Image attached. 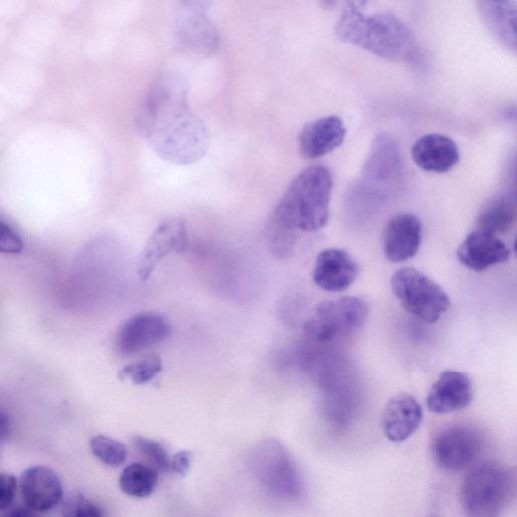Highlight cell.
Segmentation results:
<instances>
[{
	"instance_id": "6da1fadb",
	"label": "cell",
	"mask_w": 517,
	"mask_h": 517,
	"mask_svg": "<svg viewBox=\"0 0 517 517\" xmlns=\"http://www.w3.org/2000/svg\"><path fill=\"white\" fill-rule=\"evenodd\" d=\"M139 129L153 150L178 165L199 160L208 151L210 135L202 122L187 111L179 97L152 96L143 110Z\"/></svg>"
},
{
	"instance_id": "7a4b0ae2",
	"label": "cell",
	"mask_w": 517,
	"mask_h": 517,
	"mask_svg": "<svg viewBox=\"0 0 517 517\" xmlns=\"http://www.w3.org/2000/svg\"><path fill=\"white\" fill-rule=\"evenodd\" d=\"M369 0H344L335 27L337 38L370 54L392 62H406L417 54L410 29L390 13L368 14Z\"/></svg>"
},
{
	"instance_id": "3957f363",
	"label": "cell",
	"mask_w": 517,
	"mask_h": 517,
	"mask_svg": "<svg viewBox=\"0 0 517 517\" xmlns=\"http://www.w3.org/2000/svg\"><path fill=\"white\" fill-rule=\"evenodd\" d=\"M332 188L328 168L318 165L304 169L276 206L270 228L292 235L323 229L329 221Z\"/></svg>"
},
{
	"instance_id": "277c9868",
	"label": "cell",
	"mask_w": 517,
	"mask_h": 517,
	"mask_svg": "<svg viewBox=\"0 0 517 517\" xmlns=\"http://www.w3.org/2000/svg\"><path fill=\"white\" fill-rule=\"evenodd\" d=\"M516 492V475L506 466L487 463L473 469L461 489V503L467 515L493 517L501 514Z\"/></svg>"
},
{
	"instance_id": "5b68a950",
	"label": "cell",
	"mask_w": 517,
	"mask_h": 517,
	"mask_svg": "<svg viewBox=\"0 0 517 517\" xmlns=\"http://www.w3.org/2000/svg\"><path fill=\"white\" fill-rule=\"evenodd\" d=\"M392 291L407 314L433 325L450 308L446 291L416 268H402L391 278Z\"/></svg>"
},
{
	"instance_id": "8992f818",
	"label": "cell",
	"mask_w": 517,
	"mask_h": 517,
	"mask_svg": "<svg viewBox=\"0 0 517 517\" xmlns=\"http://www.w3.org/2000/svg\"><path fill=\"white\" fill-rule=\"evenodd\" d=\"M369 315L367 302L345 296L320 303L304 324L305 336L317 343H331L354 335L365 325Z\"/></svg>"
},
{
	"instance_id": "52a82bcc",
	"label": "cell",
	"mask_w": 517,
	"mask_h": 517,
	"mask_svg": "<svg viewBox=\"0 0 517 517\" xmlns=\"http://www.w3.org/2000/svg\"><path fill=\"white\" fill-rule=\"evenodd\" d=\"M483 450L480 433L464 425L441 430L433 439L431 452L436 465L447 472H459L471 466Z\"/></svg>"
},
{
	"instance_id": "ba28073f",
	"label": "cell",
	"mask_w": 517,
	"mask_h": 517,
	"mask_svg": "<svg viewBox=\"0 0 517 517\" xmlns=\"http://www.w3.org/2000/svg\"><path fill=\"white\" fill-rule=\"evenodd\" d=\"M188 247L186 225L180 218L162 223L149 238L138 263V275L147 281L159 262L171 253H184Z\"/></svg>"
},
{
	"instance_id": "9c48e42d",
	"label": "cell",
	"mask_w": 517,
	"mask_h": 517,
	"mask_svg": "<svg viewBox=\"0 0 517 517\" xmlns=\"http://www.w3.org/2000/svg\"><path fill=\"white\" fill-rule=\"evenodd\" d=\"M260 471L266 486L278 496L294 499L302 493L299 472L288 452L279 443L270 442L263 449Z\"/></svg>"
},
{
	"instance_id": "30bf717a",
	"label": "cell",
	"mask_w": 517,
	"mask_h": 517,
	"mask_svg": "<svg viewBox=\"0 0 517 517\" xmlns=\"http://www.w3.org/2000/svg\"><path fill=\"white\" fill-rule=\"evenodd\" d=\"M19 485L25 505L36 513L52 511L64 496L59 475L47 466L28 468L23 472Z\"/></svg>"
},
{
	"instance_id": "8fae6325",
	"label": "cell",
	"mask_w": 517,
	"mask_h": 517,
	"mask_svg": "<svg viewBox=\"0 0 517 517\" xmlns=\"http://www.w3.org/2000/svg\"><path fill=\"white\" fill-rule=\"evenodd\" d=\"M423 227L415 215L399 214L392 217L383 232L385 257L394 263L415 257L422 244Z\"/></svg>"
},
{
	"instance_id": "7c38bea8",
	"label": "cell",
	"mask_w": 517,
	"mask_h": 517,
	"mask_svg": "<svg viewBox=\"0 0 517 517\" xmlns=\"http://www.w3.org/2000/svg\"><path fill=\"white\" fill-rule=\"evenodd\" d=\"M171 336L169 323L160 315L141 313L125 323L118 337L119 350L132 355L152 348Z\"/></svg>"
},
{
	"instance_id": "4fadbf2b",
	"label": "cell",
	"mask_w": 517,
	"mask_h": 517,
	"mask_svg": "<svg viewBox=\"0 0 517 517\" xmlns=\"http://www.w3.org/2000/svg\"><path fill=\"white\" fill-rule=\"evenodd\" d=\"M474 388L470 377L459 371H444L432 386L427 405L436 415H449L468 407L473 401Z\"/></svg>"
},
{
	"instance_id": "5bb4252c",
	"label": "cell",
	"mask_w": 517,
	"mask_h": 517,
	"mask_svg": "<svg viewBox=\"0 0 517 517\" xmlns=\"http://www.w3.org/2000/svg\"><path fill=\"white\" fill-rule=\"evenodd\" d=\"M424 411L419 401L410 394L401 393L386 404L382 428L392 443H402L415 434L422 425Z\"/></svg>"
},
{
	"instance_id": "9a60e30c",
	"label": "cell",
	"mask_w": 517,
	"mask_h": 517,
	"mask_svg": "<svg viewBox=\"0 0 517 517\" xmlns=\"http://www.w3.org/2000/svg\"><path fill=\"white\" fill-rule=\"evenodd\" d=\"M345 138L346 128L341 118H321L303 127L298 138L299 151L306 159H318L334 152Z\"/></svg>"
},
{
	"instance_id": "2e32d148",
	"label": "cell",
	"mask_w": 517,
	"mask_h": 517,
	"mask_svg": "<svg viewBox=\"0 0 517 517\" xmlns=\"http://www.w3.org/2000/svg\"><path fill=\"white\" fill-rule=\"evenodd\" d=\"M480 19L491 36L506 50L517 51L515 0H474Z\"/></svg>"
},
{
	"instance_id": "e0dca14e",
	"label": "cell",
	"mask_w": 517,
	"mask_h": 517,
	"mask_svg": "<svg viewBox=\"0 0 517 517\" xmlns=\"http://www.w3.org/2000/svg\"><path fill=\"white\" fill-rule=\"evenodd\" d=\"M358 275V264L349 253L340 249H327L317 258L313 278L321 289L341 292L348 289Z\"/></svg>"
},
{
	"instance_id": "ac0fdd59",
	"label": "cell",
	"mask_w": 517,
	"mask_h": 517,
	"mask_svg": "<svg viewBox=\"0 0 517 517\" xmlns=\"http://www.w3.org/2000/svg\"><path fill=\"white\" fill-rule=\"evenodd\" d=\"M457 256L467 268L482 272L506 262L510 251L496 236L477 229L460 245Z\"/></svg>"
},
{
	"instance_id": "d6986e66",
	"label": "cell",
	"mask_w": 517,
	"mask_h": 517,
	"mask_svg": "<svg viewBox=\"0 0 517 517\" xmlns=\"http://www.w3.org/2000/svg\"><path fill=\"white\" fill-rule=\"evenodd\" d=\"M413 161L423 170L446 173L460 160L456 143L447 136L430 134L420 138L411 148Z\"/></svg>"
},
{
	"instance_id": "ffe728a7",
	"label": "cell",
	"mask_w": 517,
	"mask_h": 517,
	"mask_svg": "<svg viewBox=\"0 0 517 517\" xmlns=\"http://www.w3.org/2000/svg\"><path fill=\"white\" fill-rule=\"evenodd\" d=\"M402 173V160L397 143L388 135L378 136L372 144L363 176L376 184L391 183Z\"/></svg>"
},
{
	"instance_id": "44dd1931",
	"label": "cell",
	"mask_w": 517,
	"mask_h": 517,
	"mask_svg": "<svg viewBox=\"0 0 517 517\" xmlns=\"http://www.w3.org/2000/svg\"><path fill=\"white\" fill-rule=\"evenodd\" d=\"M516 221V206L506 195L491 198L483 206L477 225L478 230L494 236L508 232Z\"/></svg>"
},
{
	"instance_id": "7402d4cb",
	"label": "cell",
	"mask_w": 517,
	"mask_h": 517,
	"mask_svg": "<svg viewBox=\"0 0 517 517\" xmlns=\"http://www.w3.org/2000/svg\"><path fill=\"white\" fill-rule=\"evenodd\" d=\"M119 484L125 494L137 498H146L157 487L158 472L144 464L134 463L124 469Z\"/></svg>"
},
{
	"instance_id": "603a6c76",
	"label": "cell",
	"mask_w": 517,
	"mask_h": 517,
	"mask_svg": "<svg viewBox=\"0 0 517 517\" xmlns=\"http://www.w3.org/2000/svg\"><path fill=\"white\" fill-rule=\"evenodd\" d=\"M89 447L94 457L110 467H120L128 458L125 445L110 437L96 436L90 440Z\"/></svg>"
},
{
	"instance_id": "cb8c5ba5",
	"label": "cell",
	"mask_w": 517,
	"mask_h": 517,
	"mask_svg": "<svg viewBox=\"0 0 517 517\" xmlns=\"http://www.w3.org/2000/svg\"><path fill=\"white\" fill-rule=\"evenodd\" d=\"M163 370V362L158 355L151 354L124 367L119 377L133 384L144 385L151 382Z\"/></svg>"
},
{
	"instance_id": "d4e9b609",
	"label": "cell",
	"mask_w": 517,
	"mask_h": 517,
	"mask_svg": "<svg viewBox=\"0 0 517 517\" xmlns=\"http://www.w3.org/2000/svg\"><path fill=\"white\" fill-rule=\"evenodd\" d=\"M60 507L62 514L67 517H100L105 514L97 504L79 491L64 495Z\"/></svg>"
},
{
	"instance_id": "484cf974",
	"label": "cell",
	"mask_w": 517,
	"mask_h": 517,
	"mask_svg": "<svg viewBox=\"0 0 517 517\" xmlns=\"http://www.w3.org/2000/svg\"><path fill=\"white\" fill-rule=\"evenodd\" d=\"M134 446L157 472H168L170 469V459L165 448L153 440L144 437H135Z\"/></svg>"
},
{
	"instance_id": "4316f807",
	"label": "cell",
	"mask_w": 517,
	"mask_h": 517,
	"mask_svg": "<svg viewBox=\"0 0 517 517\" xmlns=\"http://www.w3.org/2000/svg\"><path fill=\"white\" fill-rule=\"evenodd\" d=\"M22 238L10 226L0 221V253L18 255L24 250Z\"/></svg>"
},
{
	"instance_id": "83f0119b",
	"label": "cell",
	"mask_w": 517,
	"mask_h": 517,
	"mask_svg": "<svg viewBox=\"0 0 517 517\" xmlns=\"http://www.w3.org/2000/svg\"><path fill=\"white\" fill-rule=\"evenodd\" d=\"M19 482L15 475L0 473V511L9 510L18 493Z\"/></svg>"
},
{
	"instance_id": "f1b7e54d",
	"label": "cell",
	"mask_w": 517,
	"mask_h": 517,
	"mask_svg": "<svg viewBox=\"0 0 517 517\" xmlns=\"http://www.w3.org/2000/svg\"><path fill=\"white\" fill-rule=\"evenodd\" d=\"M192 453L181 451L170 460V469L180 476H185L191 467Z\"/></svg>"
},
{
	"instance_id": "f546056e",
	"label": "cell",
	"mask_w": 517,
	"mask_h": 517,
	"mask_svg": "<svg viewBox=\"0 0 517 517\" xmlns=\"http://www.w3.org/2000/svg\"><path fill=\"white\" fill-rule=\"evenodd\" d=\"M12 433V423L6 412L0 410V441L7 440Z\"/></svg>"
},
{
	"instance_id": "4dcf8cb0",
	"label": "cell",
	"mask_w": 517,
	"mask_h": 517,
	"mask_svg": "<svg viewBox=\"0 0 517 517\" xmlns=\"http://www.w3.org/2000/svg\"><path fill=\"white\" fill-rule=\"evenodd\" d=\"M36 512H34L32 509H30L28 506H19L17 508H14L11 512H8L9 516L14 517H28V516H34Z\"/></svg>"
},
{
	"instance_id": "1f68e13d",
	"label": "cell",
	"mask_w": 517,
	"mask_h": 517,
	"mask_svg": "<svg viewBox=\"0 0 517 517\" xmlns=\"http://www.w3.org/2000/svg\"><path fill=\"white\" fill-rule=\"evenodd\" d=\"M325 8L333 7L336 0H322Z\"/></svg>"
}]
</instances>
